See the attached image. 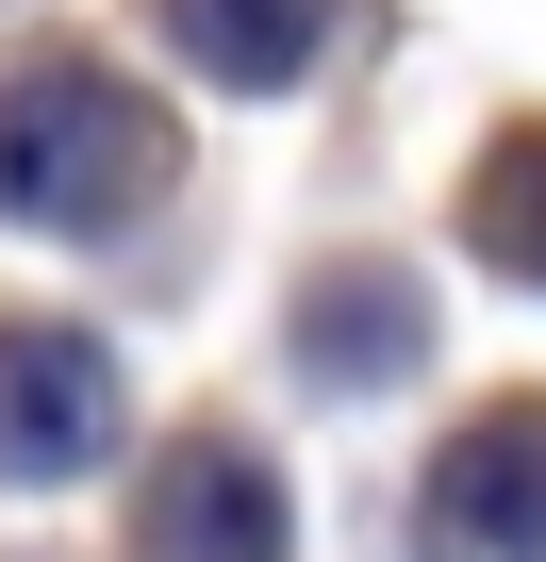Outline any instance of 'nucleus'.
I'll return each mask as SVG.
<instances>
[{
  "mask_svg": "<svg viewBox=\"0 0 546 562\" xmlns=\"http://www.w3.org/2000/svg\"><path fill=\"white\" fill-rule=\"evenodd\" d=\"M166 199V116L100 50H0V215L18 232H116Z\"/></svg>",
  "mask_w": 546,
  "mask_h": 562,
  "instance_id": "f257e3e1",
  "label": "nucleus"
},
{
  "mask_svg": "<svg viewBox=\"0 0 546 562\" xmlns=\"http://www.w3.org/2000/svg\"><path fill=\"white\" fill-rule=\"evenodd\" d=\"M414 546L431 562H546V397H497V414H464L431 447Z\"/></svg>",
  "mask_w": 546,
  "mask_h": 562,
  "instance_id": "f03ea898",
  "label": "nucleus"
},
{
  "mask_svg": "<svg viewBox=\"0 0 546 562\" xmlns=\"http://www.w3.org/2000/svg\"><path fill=\"white\" fill-rule=\"evenodd\" d=\"M116 447V348L67 315H0V480H83Z\"/></svg>",
  "mask_w": 546,
  "mask_h": 562,
  "instance_id": "7ed1b4c3",
  "label": "nucleus"
},
{
  "mask_svg": "<svg viewBox=\"0 0 546 562\" xmlns=\"http://www.w3.org/2000/svg\"><path fill=\"white\" fill-rule=\"evenodd\" d=\"M133 546L149 562H282V480L248 463V430H182L133 496Z\"/></svg>",
  "mask_w": 546,
  "mask_h": 562,
  "instance_id": "20e7f679",
  "label": "nucleus"
},
{
  "mask_svg": "<svg viewBox=\"0 0 546 562\" xmlns=\"http://www.w3.org/2000/svg\"><path fill=\"white\" fill-rule=\"evenodd\" d=\"M149 34L199 67V83H248V100H282L332 34H348V0H149Z\"/></svg>",
  "mask_w": 546,
  "mask_h": 562,
  "instance_id": "39448f33",
  "label": "nucleus"
},
{
  "mask_svg": "<svg viewBox=\"0 0 546 562\" xmlns=\"http://www.w3.org/2000/svg\"><path fill=\"white\" fill-rule=\"evenodd\" d=\"M464 232H480L513 281H546V116H530V133H497V166L464 182Z\"/></svg>",
  "mask_w": 546,
  "mask_h": 562,
  "instance_id": "423d86ee",
  "label": "nucleus"
},
{
  "mask_svg": "<svg viewBox=\"0 0 546 562\" xmlns=\"http://www.w3.org/2000/svg\"><path fill=\"white\" fill-rule=\"evenodd\" d=\"M299 348H315L332 381H348V364H414V299H398V281H332Z\"/></svg>",
  "mask_w": 546,
  "mask_h": 562,
  "instance_id": "0eeeda50",
  "label": "nucleus"
}]
</instances>
